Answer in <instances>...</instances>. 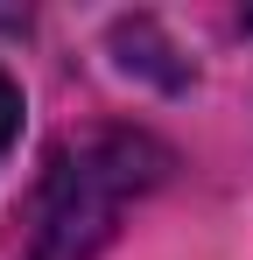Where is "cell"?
Masks as SVG:
<instances>
[{
  "instance_id": "cell-1",
  "label": "cell",
  "mask_w": 253,
  "mask_h": 260,
  "mask_svg": "<svg viewBox=\"0 0 253 260\" xmlns=\"http://www.w3.org/2000/svg\"><path fill=\"white\" fill-rule=\"evenodd\" d=\"M176 169L155 134L141 127H91L71 134L36 183L28 211V260H99L113 246L120 218Z\"/></svg>"
},
{
  "instance_id": "cell-2",
  "label": "cell",
  "mask_w": 253,
  "mask_h": 260,
  "mask_svg": "<svg viewBox=\"0 0 253 260\" xmlns=\"http://www.w3.org/2000/svg\"><path fill=\"white\" fill-rule=\"evenodd\" d=\"M14 134H21V85H14V78L0 71V162H7Z\"/></svg>"
}]
</instances>
